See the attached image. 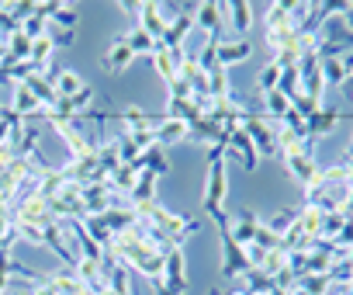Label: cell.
<instances>
[{"instance_id":"cell-1","label":"cell","mask_w":353,"mask_h":295,"mask_svg":"<svg viewBox=\"0 0 353 295\" xmlns=\"http://www.w3.org/2000/svg\"><path fill=\"white\" fill-rule=\"evenodd\" d=\"M225 191H229V174H225V157L222 160H208V181H205V195L201 205L212 219H219L225 212Z\"/></svg>"},{"instance_id":"cell-2","label":"cell","mask_w":353,"mask_h":295,"mask_svg":"<svg viewBox=\"0 0 353 295\" xmlns=\"http://www.w3.org/2000/svg\"><path fill=\"white\" fill-rule=\"evenodd\" d=\"M219 226V240H222V278H243L250 271V260H246V250L229 236V212H222L215 219Z\"/></svg>"},{"instance_id":"cell-3","label":"cell","mask_w":353,"mask_h":295,"mask_svg":"<svg viewBox=\"0 0 353 295\" xmlns=\"http://www.w3.org/2000/svg\"><path fill=\"white\" fill-rule=\"evenodd\" d=\"M181 15L176 11V4H152V0H145V4H139V11H135V18H139V28L149 35V39H163V32H166V25Z\"/></svg>"},{"instance_id":"cell-4","label":"cell","mask_w":353,"mask_h":295,"mask_svg":"<svg viewBox=\"0 0 353 295\" xmlns=\"http://www.w3.org/2000/svg\"><path fill=\"white\" fill-rule=\"evenodd\" d=\"M284 157V167H288V174L305 188L315 174H319V167H315V142L312 139H305L298 150H291V153H281Z\"/></svg>"},{"instance_id":"cell-5","label":"cell","mask_w":353,"mask_h":295,"mask_svg":"<svg viewBox=\"0 0 353 295\" xmlns=\"http://www.w3.org/2000/svg\"><path fill=\"white\" fill-rule=\"evenodd\" d=\"M163 285L170 295L188 292V264H184V247H170L163 254Z\"/></svg>"},{"instance_id":"cell-6","label":"cell","mask_w":353,"mask_h":295,"mask_svg":"<svg viewBox=\"0 0 353 295\" xmlns=\"http://www.w3.org/2000/svg\"><path fill=\"white\" fill-rule=\"evenodd\" d=\"M8 212H11V222H25V226H39V229H46L49 222H56V216H52V209H49V202H42L39 195H32V198H25V202H18V205H11Z\"/></svg>"},{"instance_id":"cell-7","label":"cell","mask_w":353,"mask_h":295,"mask_svg":"<svg viewBox=\"0 0 353 295\" xmlns=\"http://www.w3.org/2000/svg\"><path fill=\"white\" fill-rule=\"evenodd\" d=\"M225 157H229V160H236L246 174H253V171H256V164H260V157H256V146H253V139H250L243 129H236V132L229 135Z\"/></svg>"},{"instance_id":"cell-8","label":"cell","mask_w":353,"mask_h":295,"mask_svg":"<svg viewBox=\"0 0 353 295\" xmlns=\"http://www.w3.org/2000/svg\"><path fill=\"white\" fill-rule=\"evenodd\" d=\"M194 8H198V4H184V11L166 25V32H163V39H159L166 49H184V42H188V35H191V28H194Z\"/></svg>"},{"instance_id":"cell-9","label":"cell","mask_w":353,"mask_h":295,"mask_svg":"<svg viewBox=\"0 0 353 295\" xmlns=\"http://www.w3.org/2000/svg\"><path fill=\"white\" fill-rule=\"evenodd\" d=\"M260 222H263V219H260L253 209H239L236 216H229V236H232V240H236V243L246 250V247L256 240V229H260Z\"/></svg>"},{"instance_id":"cell-10","label":"cell","mask_w":353,"mask_h":295,"mask_svg":"<svg viewBox=\"0 0 353 295\" xmlns=\"http://www.w3.org/2000/svg\"><path fill=\"white\" fill-rule=\"evenodd\" d=\"M39 15L52 28H63V32H73L77 21H80V11L73 4H63V0H46V4H39Z\"/></svg>"},{"instance_id":"cell-11","label":"cell","mask_w":353,"mask_h":295,"mask_svg":"<svg viewBox=\"0 0 353 295\" xmlns=\"http://www.w3.org/2000/svg\"><path fill=\"white\" fill-rule=\"evenodd\" d=\"M184 53H188V49H166L163 42H156V49H152L149 63H152V70L159 73V80H163L166 87L176 80V63L184 59Z\"/></svg>"},{"instance_id":"cell-12","label":"cell","mask_w":353,"mask_h":295,"mask_svg":"<svg viewBox=\"0 0 353 295\" xmlns=\"http://www.w3.org/2000/svg\"><path fill=\"white\" fill-rule=\"evenodd\" d=\"M222 0H205V4H198L194 8V25L201 28V32H208L215 42L222 39Z\"/></svg>"},{"instance_id":"cell-13","label":"cell","mask_w":353,"mask_h":295,"mask_svg":"<svg viewBox=\"0 0 353 295\" xmlns=\"http://www.w3.org/2000/svg\"><path fill=\"white\" fill-rule=\"evenodd\" d=\"M111 188L108 181H94V184H83V219L87 216H104L111 209Z\"/></svg>"},{"instance_id":"cell-14","label":"cell","mask_w":353,"mask_h":295,"mask_svg":"<svg viewBox=\"0 0 353 295\" xmlns=\"http://www.w3.org/2000/svg\"><path fill=\"white\" fill-rule=\"evenodd\" d=\"M253 8L256 4H250V0H232V4H225V0H222V18H229V25H232V32L239 39L253 28Z\"/></svg>"},{"instance_id":"cell-15","label":"cell","mask_w":353,"mask_h":295,"mask_svg":"<svg viewBox=\"0 0 353 295\" xmlns=\"http://www.w3.org/2000/svg\"><path fill=\"white\" fill-rule=\"evenodd\" d=\"M250 53H253V46L246 42V39H222L219 46H215V63L219 66H236V63H243V59H250Z\"/></svg>"},{"instance_id":"cell-16","label":"cell","mask_w":353,"mask_h":295,"mask_svg":"<svg viewBox=\"0 0 353 295\" xmlns=\"http://www.w3.org/2000/svg\"><path fill=\"white\" fill-rule=\"evenodd\" d=\"M135 56H132V49H128V42H125V35H114L111 42H108V49H104V70L108 73H121V70H128V63H132Z\"/></svg>"},{"instance_id":"cell-17","label":"cell","mask_w":353,"mask_h":295,"mask_svg":"<svg viewBox=\"0 0 353 295\" xmlns=\"http://www.w3.org/2000/svg\"><path fill=\"white\" fill-rule=\"evenodd\" d=\"M35 97H39V104H42V111H52L56 104H59V94L52 91V80H49V70L46 73H28L25 80H21Z\"/></svg>"},{"instance_id":"cell-18","label":"cell","mask_w":353,"mask_h":295,"mask_svg":"<svg viewBox=\"0 0 353 295\" xmlns=\"http://www.w3.org/2000/svg\"><path fill=\"white\" fill-rule=\"evenodd\" d=\"M42 233H46V250H52V254H56V257L63 260V267H70V271H73L80 257H77V254H73V250L66 247V236H63V226H59V222H49V226H46Z\"/></svg>"},{"instance_id":"cell-19","label":"cell","mask_w":353,"mask_h":295,"mask_svg":"<svg viewBox=\"0 0 353 295\" xmlns=\"http://www.w3.org/2000/svg\"><path fill=\"white\" fill-rule=\"evenodd\" d=\"M73 274H77V281H80L87 292H94V295L108 292V281H104V271H101V264H97V260L80 257V260H77V267H73Z\"/></svg>"},{"instance_id":"cell-20","label":"cell","mask_w":353,"mask_h":295,"mask_svg":"<svg viewBox=\"0 0 353 295\" xmlns=\"http://www.w3.org/2000/svg\"><path fill=\"white\" fill-rule=\"evenodd\" d=\"M152 132H156V146L163 150V146H176V142H188V125L181 122V118H159L156 125H152Z\"/></svg>"},{"instance_id":"cell-21","label":"cell","mask_w":353,"mask_h":295,"mask_svg":"<svg viewBox=\"0 0 353 295\" xmlns=\"http://www.w3.org/2000/svg\"><path fill=\"white\" fill-rule=\"evenodd\" d=\"M305 125H308V139L319 142L322 135H329V132L339 125V111H336V108H315V111L305 118Z\"/></svg>"},{"instance_id":"cell-22","label":"cell","mask_w":353,"mask_h":295,"mask_svg":"<svg viewBox=\"0 0 353 295\" xmlns=\"http://www.w3.org/2000/svg\"><path fill=\"white\" fill-rule=\"evenodd\" d=\"M118 118H121V125H125V132L128 135H139V132H149L159 118L156 115H149L145 108H139V104H128V108H121L118 111Z\"/></svg>"},{"instance_id":"cell-23","label":"cell","mask_w":353,"mask_h":295,"mask_svg":"<svg viewBox=\"0 0 353 295\" xmlns=\"http://www.w3.org/2000/svg\"><path fill=\"white\" fill-rule=\"evenodd\" d=\"M263 28H267V35H274V32H294V28H291V0L267 4V11H263Z\"/></svg>"},{"instance_id":"cell-24","label":"cell","mask_w":353,"mask_h":295,"mask_svg":"<svg viewBox=\"0 0 353 295\" xmlns=\"http://www.w3.org/2000/svg\"><path fill=\"white\" fill-rule=\"evenodd\" d=\"M18 118H32V115H39L42 111V104H39V97L25 87V84H11V104H8Z\"/></svg>"},{"instance_id":"cell-25","label":"cell","mask_w":353,"mask_h":295,"mask_svg":"<svg viewBox=\"0 0 353 295\" xmlns=\"http://www.w3.org/2000/svg\"><path fill=\"white\" fill-rule=\"evenodd\" d=\"M219 139H222V125H219L215 118H208V115L188 125V142H201V146H215Z\"/></svg>"},{"instance_id":"cell-26","label":"cell","mask_w":353,"mask_h":295,"mask_svg":"<svg viewBox=\"0 0 353 295\" xmlns=\"http://www.w3.org/2000/svg\"><path fill=\"white\" fill-rule=\"evenodd\" d=\"M135 178H139V171H135L132 164H118V167L108 174V188H111L114 195L128 198V191L135 188Z\"/></svg>"},{"instance_id":"cell-27","label":"cell","mask_w":353,"mask_h":295,"mask_svg":"<svg viewBox=\"0 0 353 295\" xmlns=\"http://www.w3.org/2000/svg\"><path fill=\"white\" fill-rule=\"evenodd\" d=\"M145 202H156V174L152 171H139L135 188L128 191V205H145Z\"/></svg>"},{"instance_id":"cell-28","label":"cell","mask_w":353,"mask_h":295,"mask_svg":"<svg viewBox=\"0 0 353 295\" xmlns=\"http://www.w3.org/2000/svg\"><path fill=\"white\" fill-rule=\"evenodd\" d=\"M132 167H135V171H152L156 178H159V174H170V160L163 157L159 146H149V150H142L139 160H135Z\"/></svg>"},{"instance_id":"cell-29","label":"cell","mask_w":353,"mask_h":295,"mask_svg":"<svg viewBox=\"0 0 353 295\" xmlns=\"http://www.w3.org/2000/svg\"><path fill=\"white\" fill-rule=\"evenodd\" d=\"M49 80H52V91H56L59 97H73V94L83 87L80 73H73V70H49Z\"/></svg>"},{"instance_id":"cell-30","label":"cell","mask_w":353,"mask_h":295,"mask_svg":"<svg viewBox=\"0 0 353 295\" xmlns=\"http://www.w3.org/2000/svg\"><path fill=\"white\" fill-rule=\"evenodd\" d=\"M104 281H108V292L111 295H132V271L125 264H111L104 271Z\"/></svg>"},{"instance_id":"cell-31","label":"cell","mask_w":353,"mask_h":295,"mask_svg":"<svg viewBox=\"0 0 353 295\" xmlns=\"http://www.w3.org/2000/svg\"><path fill=\"white\" fill-rule=\"evenodd\" d=\"M46 285H49L56 295H80V292H83V285L77 281V274H73L70 267H63V271H56V274H46Z\"/></svg>"},{"instance_id":"cell-32","label":"cell","mask_w":353,"mask_h":295,"mask_svg":"<svg viewBox=\"0 0 353 295\" xmlns=\"http://www.w3.org/2000/svg\"><path fill=\"white\" fill-rule=\"evenodd\" d=\"M118 164H121V157H118V146H114V139H104V142L97 146V171H101V178L108 181V174H111Z\"/></svg>"},{"instance_id":"cell-33","label":"cell","mask_w":353,"mask_h":295,"mask_svg":"<svg viewBox=\"0 0 353 295\" xmlns=\"http://www.w3.org/2000/svg\"><path fill=\"white\" fill-rule=\"evenodd\" d=\"M63 184H66L63 171H59V167H52V171H46V174H42V181H39V191H35V195H39L42 202H52V198L63 191Z\"/></svg>"},{"instance_id":"cell-34","label":"cell","mask_w":353,"mask_h":295,"mask_svg":"<svg viewBox=\"0 0 353 295\" xmlns=\"http://www.w3.org/2000/svg\"><path fill=\"white\" fill-rule=\"evenodd\" d=\"M322 80H325V91L329 87H343L350 80V70L343 66V59H322Z\"/></svg>"},{"instance_id":"cell-35","label":"cell","mask_w":353,"mask_h":295,"mask_svg":"<svg viewBox=\"0 0 353 295\" xmlns=\"http://www.w3.org/2000/svg\"><path fill=\"white\" fill-rule=\"evenodd\" d=\"M260 101H263V111H267V118H284L288 115V108H291V101L281 94V91H270V94H260Z\"/></svg>"},{"instance_id":"cell-36","label":"cell","mask_w":353,"mask_h":295,"mask_svg":"<svg viewBox=\"0 0 353 295\" xmlns=\"http://www.w3.org/2000/svg\"><path fill=\"white\" fill-rule=\"evenodd\" d=\"M329 274H305V278H298V292L301 295H329Z\"/></svg>"},{"instance_id":"cell-37","label":"cell","mask_w":353,"mask_h":295,"mask_svg":"<svg viewBox=\"0 0 353 295\" xmlns=\"http://www.w3.org/2000/svg\"><path fill=\"white\" fill-rule=\"evenodd\" d=\"M343 222H346V216H343V212H322V226H319V240H325V243H332V240L339 236V229H343Z\"/></svg>"},{"instance_id":"cell-38","label":"cell","mask_w":353,"mask_h":295,"mask_svg":"<svg viewBox=\"0 0 353 295\" xmlns=\"http://www.w3.org/2000/svg\"><path fill=\"white\" fill-rule=\"evenodd\" d=\"M125 42H128L132 56H152V49H156V39H149V35H145L142 28L128 32V35H125Z\"/></svg>"},{"instance_id":"cell-39","label":"cell","mask_w":353,"mask_h":295,"mask_svg":"<svg viewBox=\"0 0 353 295\" xmlns=\"http://www.w3.org/2000/svg\"><path fill=\"white\" fill-rule=\"evenodd\" d=\"M80 222H83V229L101 243V250H108V247H111V233H108V226H104V219H101V216H87V219H80Z\"/></svg>"},{"instance_id":"cell-40","label":"cell","mask_w":353,"mask_h":295,"mask_svg":"<svg viewBox=\"0 0 353 295\" xmlns=\"http://www.w3.org/2000/svg\"><path fill=\"white\" fill-rule=\"evenodd\" d=\"M284 267H288V254H284V250H267V257H263V264H260L256 271H263V274L274 281Z\"/></svg>"},{"instance_id":"cell-41","label":"cell","mask_w":353,"mask_h":295,"mask_svg":"<svg viewBox=\"0 0 353 295\" xmlns=\"http://www.w3.org/2000/svg\"><path fill=\"white\" fill-rule=\"evenodd\" d=\"M277 80H281V66H277V63H267V66L256 73V91H260V94H270V91H277Z\"/></svg>"},{"instance_id":"cell-42","label":"cell","mask_w":353,"mask_h":295,"mask_svg":"<svg viewBox=\"0 0 353 295\" xmlns=\"http://www.w3.org/2000/svg\"><path fill=\"white\" fill-rule=\"evenodd\" d=\"M277 91L291 101L294 94H301V77H298V70L294 66H288V70H281V80H277Z\"/></svg>"},{"instance_id":"cell-43","label":"cell","mask_w":353,"mask_h":295,"mask_svg":"<svg viewBox=\"0 0 353 295\" xmlns=\"http://www.w3.org/2000/svg\"><path fill=\"white\" fill-rule=\"evenodd\" d=\"M325 274H329V281H332V285H350V281H353V264H350L346 257H336V260H332V267H329Z\"/></svg>"},{"instance_id":"cell-44","label":"cell","mask_w":353,"mask_h":295,"mask_svg":"<svg viewBox=\"0 0 353 295\" xmlns=\"http://www.w3.org/2000/svg\"><path fill=\"white\" fill-rule=\"evenodd\" d=\"M294 219H298V209H281V212H277V216H274L270 222H263V226H267L270 233L284 236V233L291 229V222H294Z\"/></svg>"},{"instance_id":"cell-45","label":"cell","mask_w":353,"mask_h":295,"mask_svg":"<svg viewBox=\"0 0 353 295\" xmlns=\"http://www.w3.org/2000/svg\"><path fill=\"white\" fill-rule=\"evenodd\" d=\"M21 35H28V39H42L46 32H49V21L39 15V8H35V15L28 18V21H21V28H18Z\"/></svg>"},{"instance_id":"cell-46","label":"cell","mask_w":353,"mask_h":295,"mask_svg":"<svg viewBox=\"0 0 353 295\" xmlns=\"http://www.w3.org/2000/svg\"><path fill=\"white\" fill-rule=\"evenodd\" d=\"M281 125H284V129H291V132H294L298 139H308V125H305V115H298L294 108H288V115L281 118Z\"/></svg>"},{"instance_id":"cell-47","label":"cell","mask_w":353,"mask_h":295,"mask_svg":"<svg viewBox=\"0 0 353 295\" xmlns=\"http://www.w3.org/2000/svg\"><path fill=\"white\" fill-rule=\"evenodd\" d=\"M11 226H14L18 240H28V243H35V247H46V233H42L39 226H25V222H11Z\"/></svg>"},{"instance_id":"cell-48","label":"cell","mask_w":353,"mask_h":295,"mask_svg":"<svg viewBox=\"0 0 353 295\" xmlns=\"http://www.w3.org/2000/svg\"><path fill=\"white\" fill-rule=\"evenodd\" d=\"M35 0H18V4H8V11H11V18L18 21V28H21V21H28L32 15H35Z\"/></svg>"},{"instance_id":"cell-49","label":"cell","mask_w":353,"mask_h":295,"mask_svg":"<svg viewBox=\"0 0 353 295\" xmlns=\"http://www.w3.org/2000/svg\"><path fill=\"white\" fill-rule=\"evenodd\" d=\"M260 250H281V236L277 233H270L263 222H260V229H256V240H253Z\"/></svg>"},{"instance_id":"cell-50","label":"cell","mask_w":353,"mask_h":295,"mask_svg":"<svg viewBox=\"0 0 353 295\" xmlns=\"http://www.w3.org/2000/svg\"><path fill=\"white\" fill-rule=\"evenodd\" d=\"M14 32H18V21L11 18V11H8V4H0V39H4V42H8V39H11Z\"/></svg>"},{"instance_id":"cell-51","label":"cell","mask_w":353,"mask_h":295,"mask_svg":"<svg viewBox=\"0 0 353 295\" xmlns=\"http://www.w3.org/2000/svg\"><path fill=\"white\" fill-rule=\"evenodd\" d=\"M49 39H52V46H73V32H63V28H52L49 25Z\"/></svg>"},{"instance_id":"cell-52","label":"cell","mask_w":353,"mask_h":295,"mask_svg":"<svg viewBox=\"0 0 353 295\" xmlns=\"http://www.w3.org/2000/svg\"><path fill=\"white\" fill-rule=\"evenodd\" d=\"M18 118V115H11ZM11 118H0V146H8V135H11Z\"/></svg>"},{"instance_id":"cell-53","label":"cell","mask_w":353,"mask_h":295,"mask_svg":"<svg viewBox=\"0 0 353 295\" xmlns=\"http://www.w3.org/2000/svg\"><path fill=\"white\" fill-rule=\"evenodd\" d=\"M339 21H343V25H346V28L353 32V4H346V11L339 15Z\"/></svg>"},{"instance_id":"cell-54","label":"cell","mask_w":353,"mask_h":295,"mask_svg":"<svg viewBox=\"0 0 353 295\" xmlns=\"http://www.w3.org/2000/svg\"><path fill=\"white\" fill-rule=\"evenodd\" d=\"M28 295H56V292H52V288L46 285V278H42V281H39V285H35V288H32Z\"/></svg>"},{"instance_id":"cell-55","label":"cell","mask_w":353,"mask_h":295,"mask_svg":"<svg viewBox=\"0 0 353 295\" xmlns=\"http://www.w3.org/2000/svg\"><path fill=\"white\" fill-rule=\"evenodd\" d=\"M343 216H346V219H353V191H350V195H346V202H343Z\"/></svg>"},{"instance_id":"cell-56","label":"cell","mask_w":353,"mask_h":295,"mask_svg":"<svg viewBox=\"0 0 353 295\" xmlns=\"http://www.w3.org/2000/svg\"><path fill=\"white\" fill-rule=\"evenodd\" d=\"M11 115H14V111H11L8 104H0V118H11Z\"/></svg>"},{"instance_id":"cell-57","label":"cell","mask_w":353,"mask_h":295,"mask_svg":"<svg viewBox=\"0 0 353 295\" xmlns=\"http://www.w3.org/2000/svg\"><path fill=\"white\" fill-rule=\"evenodd\" d=\"M229 295H253V292H246V288H243V285H239V288H232V292H229Z\"/></svg>"},{"instance_id":"cell-58","label":"cell","mask_w":353,"mask_h":295,"mask_svg":"<svg viewBox=\"0 0 353 295\" xmlns=\"http://www.w3.org/2000/svg\"><path fill=\"white\" fill-rule=\"evenodd\" d=\"M8 295H28V288H14V292H8Z\"/></svg>"},{"instance_id":"cell-59","label":"cell","mask_w":353,"mask_h":295,"mask_svg":"<svg viewBox=\"0 0 353 295\" xmlns=\"http://www.w3.org/2000/svg\"><path fill=\"white\" fill-rule=\"evenodd\" d=\"M346 157H353V142H350V146H346Z\"/></svg>"},{"instance_id":"cell-60","label":"cell","mask_w":353,"mask_h":295,"mask_svg":"<svg viewBox=\"0 0 353 295\" xmlns=\"http://www.w3.org/2000/svg\"><path fill=\"white\" fill-rule=\"evenodd\" d=\"M346 295H353V281H350V288H346Z\"/></svg>"},{"instance_id":"cell-61","label":"cell","mask_w":353,"mask_h":295,"mask_svg":"<svg viewBox=\"0 0 353 295\" xmlns=\"http://www.w3.org/2000/svg\"><path fill=\"white\" fill-rule=\"evenodd\" d=\"M329 295H332V292H329ZM339 295H346V292H339Z\"/></svg>"}]
</instances>
